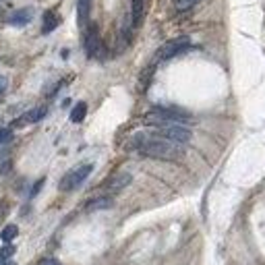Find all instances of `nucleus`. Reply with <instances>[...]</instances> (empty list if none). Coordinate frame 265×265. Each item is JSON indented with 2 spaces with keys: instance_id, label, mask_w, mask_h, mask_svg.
<instances>
[{
  "instance_id": "1",
  "label": "nucleus",
  "mask_w": 265,
  "mask_h": 265,
  "mask_svg": "<svg viewBox=\"0 0 265 265\" xmlns=\"http://www.w3.org/2000/svg\"><path fill=\"white\" fill-rule=\"evenodd\" d=\"M129 149L139 151L141 155H147V158L166 160V162L180 160L184 153L182 145L164 139V137L155 135V133H137L129 141Z\"/></svg>"
},
{
  "instance_id": "2",
  "label": "nucleus",
  "mask_w": 265,
  "mask_h": 265,
  "mask_svg": "<svg viewBox=\"0 0 265 265\" xmlns=\"http://www.w3.org/2000/svg\"><path fill=\"white\" fill-rule=\"evenodd\" d=\"M149 124H153L155 135H160V137H164V139L174 141V143H178V145L189 143L191 137H193L189 126L178 124V122H160V120H155V122H149Z\"/></svg>"
},
{
  "instance_id": "3",
  "label": "nucleus",
  "mask_w": 265,
  "mask_h": 265,
  "mask_svg": "<svg viewBox=\"0 0 265 265\" xmlns=\"http://www.w3.org/2000/svg\"><path fill=\"white\" fill-rule=\"evenodd\" d=\"M147 122H178V124H184V122H191V114L186 110H180V108H174V106H155L153 110L147 114Z\"/></svg>"
},
{
  "instance_id": "4",
  "label": "nucleus",
  "mask_w": 265,
  "mask_h": 265,
  "mask_svg": "<svg viewBox=\"0 0 265 265\" xmlns=\"http://www.w3.org/2000/svg\"><path fill=\"white\" fill-rule=\"evenodd\" d=\"M93 172V164H79L71 172H66L60 180V191H75L87 180V176Z\"/></svg>"
},
{
  "instance_id": "5",
  "label": "nucleus",
  "mask_w": 265,
  "mask_h": 265,
  "mask_svg": "<svg viewBox=\"0 0 265 265\" xmlns=\"http://www.w3.org/2000/svg\"><path fill=\"white\" fill-rule=\"evenodd\" d=\"M191 48V40L186 35H182V37H174V40H170V42H166L160 50H158V54H155V62H162V60H170V58H174V56H178V54H182V52H186Z\"/></svg>"
},
{
  "instance_id": "6",
  "label": "nucleus",
  "mask_w": 265,
  "mask_h": 265,
  "mask_svg": "<svg viewBox=\"0 0 265 265\" xmlns=\"http://www.w3.org/2000/svg\"><path fill=\"white\" fill-rule=\"evenodd\" d=\"M102 48V40H100V29L95 23H89L85 29V54L89 58H95L97 52Z\"/></svg>"
},
{
  "instance_id": "7",
  "label": "nucleus",
  "mask_w": 265,
  "mask_h": 265,
  "mask_svg": "<svg viewBox=\"0 0 265 265\" xmlns=\"http://www.w3.org/2000/svg\"><path fill=\"white\" fill-rule=\"evenodd\" d=\"M131 180H133V176L131 174H126V172H122V174H116V176H112L110 180H108V191L110 193H120L122 189H126V186L131 184Z\"/></svg>"
},
{
  "instance_id": "8",
  "label": "nucleus",
  "mask_w": 265,
  "mask_h": 265,
  "mask_svg": "<svg viewBox=\"0 0 265 265\" xmlns=\"http://www.w3.org/2000/svg\"><path fill=\"white\" fill-rule=\"evenodd\" d=\"M145 17V0H131V23L133 27H141Z\"/></svg>"
},
{
  "instance_id": "9",
  "label": "nucleus",
  "mask_w": 265,
  "mask_h": 265,
  "mask_svg": "<svg viewBox=\"0 0 265 265\" xmlns=\"http://www.w3.org/2000/svg\"><path fill=\"white\" fill-rule=\"evenodd\" d=\"M31 19H33V11H31V8H21V11H17L11 19H8V23L17 25V27H23L27 23H31Z\"/></svg>"
},
{
  "instance_id": "10",
  "label": "nucleus",
  "mask_w": 265,
  "mask_h": 265,
  "mask_svg": "<svg viewBox=\"0 0 265 265\" xmlns=\"http://www.w3.org/2000/svg\"><path fill=\"white\" fill-rule=\"evenodd\" d=\"M114 205L112 197H95L85 205V211H100V209H110Z\"/></svg>"
},
{
  "instance_id": "11",
  "label": "nucleus",
  "mask_w": 265,
  "mask_h": 265,
  "mask_svg": "<svg viewBox=\"0 0 265 265\" xmlns=\"http://www.w3.org/2000/svg\"><path fill=\"white\" fill-rule=\"evenodd\" d=\"M46 106H40V108H33V110H29L21 120H17L15 124H29V122H37V120H42L44 116H46Z\"/></svg>"
},
{
  "instance_id": "12",
  "label": "nucleus",
  "mask_w": 265,
  "mask_h": 265,
  "mask_svg": "<svg viewBox=\"0 0 265 265\" xmlns=\"http://www.w3.org/2000/svg\"><path fill=\"white\" fill-rule=\"evenodd\" d=\"M91 11V0H77V13H79V25L85 27Z\"/></svg>"
},
{
  "instance_id": "13",
  "label": "nucleus",
  "mask_w": 265,
  "mask_h": 265,
  "mask_svg": "<svg viewBox=\"0 0 265 265\" xmlns=\"http://www.w3.org/2000/svg\"><path fill=\"white\" fill-rule=\"evenodd\" d=\"M58 23H60V19H58V15H56V13H52V11H48V13L44 15L42 33H50V31H54V29L58 27Z\"/></svg>"
},
{
  "instance_id": "14",
  "label": "nucleus",
  "mask_w": 265,
  "mask_h": 265,
  "mask_svg": "<svg viewBox=\"0 0 265 265\" xmlns=\"http://www.w3.org/2000/svg\"><path fill=\"white\" fill-rule=\"evenodd\" d=\"M85 114H87V104H85V102L75 104V108L71 110V120H73V122H83Z\"/></svg>"
},
{
  "instance_id": "15",
  "label": "nucleus",
  "mask_w": 265,
  "mask_h": 265,
  "mask_svg": "<svg viewBox=\"0 0 265 265\" xmlns=\"http://www.w3.org/2000/svg\"><path fill=\"white\" fill-rule=\"evenodd\" d=\"M17 234H19V228L15 224H8V226H4L2 228V232H0V238H2V242H11L13 238H17Z\"/></svg>"
},
{
  "instance_id": "16",
  "label": "nucleus",
  "mask_w": 265,
  "mask_h": 265,
  "mask_svg": "<svg viewBox=\"0 0 265 265\" xmlns=\"http://www.w3.org/2000/svg\"><path fill=\"white\" fill-rule=\"evenodd\" d=\"M197 2H199V0H174V4H176L178 11H189V8H193Z\"/></svg>"
},
{
  "instance_id": "17",
  "label": "nucleus",
  "mask_w": 265,
  "mask_h": 265,
  "mask_svg": "<svg viewBox=\"0 0 265 265\" xmlns=\"http://www.w3.org/2000/svg\"><path fill=\"white\" fill-rule=\"evenodd\" d=\"M11 141H13V131L6 129V126H2V129H0V145H6Z\"/></svg>"
},
{
  "instance_id": "18",
  "label": "nucleus",
  "mask_w": 265,
  "mask_h": 265,
  "mask_svg": "<svg viewBox=\"0 0 265 265\" xmlns=\"http://www.w3.org/2000/svg\"><path fill=\"white\" fill-rule=\"evenodd\" d=\"M13 253H15V247H13V244H4V247L0 249V259H8V257H13Z\"/></svg>"
},
{
  "instance_id": "19",
  "label": "nucleus",
  "mask_w": 265,
  "mask_h": 265,
  "mask_svg": "<svg viewBox=\"0 0 265 265\" xmlns=\"http://www.w3.org/2000/svg\"><path fill=\"white\" fill-rule=\"evenodd\" d=\"M37 265H62V263L58 261V259H54V257H48V259H42Z\"/></svg>"
},
{
  "instance_id": "20",
  "label": "nucleus",
  "mask_w": 265,
  "mask_h": 265,
  "mask_svg": "<svg viewBox=\"0 0 265 265\" xmlns=\"http://www.w3.org/2000/svg\"><path fill=\"white\" fill-rule=\"evenodd\" d=\"M4 89H6V79H4L2 75H0V95L4 93Z\"/></svg>"
},
{
  "instance_id": "21",
  "label": "nucleus",
  "mask_w": 265,
  "mask_h": 265,
  "mask_svg": "<svg viewBox=\"0 0 265 265\" xmlns=\"http://www.w3.org/2000/svg\"><path fill=\"white\" fill-rule=\"evenodd\" d=\"M0 265H13V263H8V259H0Z\"/></svg>"
},
{
  "instance_id": "22",
  "label": "nucleus",
  "mask_w": 265,
  "mask_h": 265,
  "mask_svg": "<svg viewBox=\"0 0 265 265\" xmlns=\"http://www.w3.org/2000/svg\"><path fill=\"white\" fill-rule=\"evenodd\" d=\"M0 17H2V8H0Z\"/></svg>"
}]
</instances>
